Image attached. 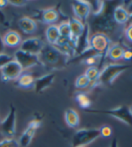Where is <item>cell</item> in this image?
Segmentation results:
<instances>
[{
	"label": "cell",
	"instance_id": "6da1fadb",
	"mask_svg": "<svg viewBox=\"0 0 132 147\" xmlns=\"http://www.w3.org/2000/svg\"><path fill=\"white\" fill-rule=\"evenodd\" d=\"M41 61L43 67L48 65L50 68L58 69L68 64V58L64 54H62L55 46L47 44L42 49L41 54Z\"/></svg>",
	"mask_w": 132,
	"mask_h": 147
},
{
	"label": "cell",
	"instance_id": "7a4b0ae2",
	"mask_svg": "<svg viewBox=\"0 0 132 147\" xmlns=\"http://www.w3.org/2000/svg\"><path fill=\"white\" fill-rule=\"evenodd\" d=\"M129 67L126 65H119V64H110L104 67L100 71V76L95 82V84H111L113 81L118 77L120 74L129 69ZM94 84V83H93Z\"/></svg>",
	"mask_w": 132,
	"mask_h": 147
},
{
	"label": "cell",
	"instance_id": "3957f363",
	"mask_svg": "<svg viewBox=\"0 0 132 147\" xmlns=\"http://www.w3.org/2000/svg\"><path fill=\"white\" fill-rule=\"evenodd\" d=\"M89 113H96V114H105L109 115L114 119H118L124 124L132 127V113L130 109L128 106H120L115 109H111L108 110H96V109H86Z\"/></svg>",
	"mask_w": 132,
	"mask_h": 147
},
{
	"label": "cell",
	"instance_id": "277c9868",
	"mask_svg": "<svg viewBox=\"0 0 132 147\" xmlns=\"http://www.w3.org/2000/svg\"><path fill=\"white\" fill-rule=\"evenodd\" d=\"M13 57L14 60H16L21 65L23 70H27L34 67H43L40 56L28 53L21 49H17Z\"/></svg>",
	"mask_w": 132,
	"mask_h": 147
},
{
	"label": "cell",
	"instance_id": "5b68a950",
	"mask_svg": "<svg viewBox=\"0 0 132 147\" xmlns=\"http://www.w3.org/2000/svg\"><path fill=\"white\" fill-rule=\"evenodd\" d=\"M98 137H100L99 129H79L73 136V147L85 146L95 141Z\"/></svg>",
	"mask_w": 132,
	"mask_h": 147
},
{
	"label": "cell",
	"instance_id": "8992f818",
	"mask_svg": "<svg viewBox=\"0 0 132 147\" xmlns=\"http://www.w3.org/2000/svg\"><path fill=\"white\" fill-rule=\"evenodd\" d=\"M16 109L11 104L9 113L0 122V132L7 138H13V136L16 133Z\"/></svg>",
	"mask_w": 132,
	"mask_h": 147
},
{
	"label": "cell",
	"instance_id": "52a82bcc",
	"mask_svg": "<svg viewBox=\"0 0 132 147\" xmlns=\"http://www.w3.org/2000/svg\"><path fill=\"white\" fill-rule=\"evenodd\" d=\"M90 46L94 51L102 55L107 53L109 48L111 47V40L104 33H95L90 37Z\"/></svg>",
	"mask_w": 132,
	"mask_h": 147
},
{
	"label": "cell",
	"instance_id": "ba28073f",
	"mask_svg": "<svg viewBox=\"0 0 132 147\" xmlns=\"http://www.w3.org/2000/svg\"><path fill=\"white\" fill-rule=\"evenodd\" d=\"M41 121L39 119H34L29 122L26 129L24 130V133L22 134V136H20L18 140L19 146L21 147L29 146V144H31L32 138L36 133V131L41 127Z\"/></svg>",
	"mask_w": 132,
	"mask_h": 147
},
{
	"label": "cell",
	"instance_id": "9c48e42d",
	"mask_svg": "<svg viewBox=\"0 0 132 147\" xmlns=\"http://www.w3.org/2000/svg\"><path fill=\"white\" fill-rule=\"evenodd\" d=\"M24 72L21 65L16 61L12 60L6 65L1 69V78L4 82H9V81H16Z\"/></svg>",
	"mask_w": 132,
	"mask_h": 147
},
{
	"label": "cell",
	"instance_id": "30bf717a",
	"mask_svg": "<svg viewBox=\"0 0 132 147\" xmlns=\"http://www.w3.org/2000/svg\"><path fill=\"white\" fill-rule=\"evenodd\" d=\"M45 46L44 42L40 38H29L24 40L21 43L20 49L21 50L25 51V52L34 54V55H40L42 49Z\"/></svg>",
	"mask_w": 132,
	"mask_h": 147
},
{
	"label": "cell",
	"instance_id": "8fae6325",
	"mask_svg": "<svg viewBox=\"0 0 132 147\" xmlns=\"http://www.w3.org/2000/svg\"><path fill=\"white\" fill-rule=\"evenodd\" d=\"M72 7L76 16V18L78 19L79 21H81L82 23L85 24L88 16L91 13L90 2L78 0V1H75L72 3Z\"/></svg>",
	"mask_w": 132,
	"mask_h": 147
},
{
	"label": "cell",
	"instance_id": "7c38bea8",
	"mask_svg": "<svg viewBox=\"0 0 132 147\" xmlns=\"http://www.w3.org/2000/svg\"><path fill=\"white\" fill-rule=\"evenodd\" d=\"M91 49L90 46V27L89 24H85V30L81 36L77 39L76 42V56H78L80 54L84 53L85 51Z\"/></svg>",
	"mask_w": 132,
	"mask_h": 147
},
{
	"label": "cell",
	"instance_id": "4fadbf2b",
	"mask_svg": "<svg viewBox=\"0 0 132 147\" xmlns=\"http://www.w3.org/2000/svg\"><path fill=\"white\" fill-rule=\"evenodd\" d=\"M54 79H55L54 73H49V74H46V75L36 78L34 81V84H33L35 92H37V93L42 92L44 90L47 89L49 86H50V84L53 83Z\"/></svg>",
	"mask_w": 132,
	"mask_h": 147
},
{
	"label": "cell",
	"instance_id": "5bb4252c",
	"mask_svg": "<svg viewBox=\"0 0 132 147\" xmlns=\"http://www.w3.org/2000/svg\"><path fill=\"white\" fill-rule=\"evenodd\" d=\"M68 23H69L70 30H71V38L70 39H71L72 42L74 43L75 48H76V42L77 39L83 33V32L85 30V24L82 23L81 21H79L76 17L70 18Z\"/></svg>",
	"mask_w": 132,
	"mask_h": 147
},
{
	"label": "cell",
	"instance_id": "9a60e30c",
	"mask_svg": "<svg viewBox=\"0 0 132 147\" xmlns=\"http://www.w3.org/2000/svg\"><path fill=\"white\" fill-rule=\"evenodd\" d=\"M2 38L5 47L16 48L20 46L22 43V37L16 31H8Z\"/></svg>",
	"mask_w": 132,
	"mask_h": 147
},
{
	"label": "cell",
	"instance_id": "2e32d148",
	"mask_svg": "<svg viewBox=\"0 0 132 147\" xmlns=\"http://www.w3.org/2000/svg\"><path fill=\"white\" fill-rule=\"evenodd\" d=\"M18 25L19 28L26 34H32L33 33L36 29H37V24L36 22L28 16H24L18 21Z\"/></svg>",
	"mask_w": 132,
	"mask_h": 147
},
{
	"label": "cell",
	"instance_id": "e0dca14e",
	"mask_svg": "<svg viewBox=\"0 0 132 147\" xmlns=\"http://www.w3.org/2000/svg\"><path fill=\"white\" fill-rule=\"evenodd\" d=\"M35 78L30 73H22V75L14 81V85L19 88H31L33 87Z\"/></svg>",
	"mask_w": 132,
	"mask_h": 147
},
{
	"label": "cell",
	"instance_id": "ac0fdd59",
	"mask_svg": "<svg viewBox=\"0 0 132 147\" xmlns=\"http://www.w3.org/2000/svg\"><path fill=\"white\" fill-rule=\"evenodd\" d=\"M129 18V13L122 5H118L115 7L113 11V20L119 24H127Z\"/></svg>",
	"mask_w": 132,
	"mask_h": 147
},
{
	"label": "cell",
	"instance_id": "d6986e66",
	"mask_svg": "<svg viewBox=\"0 0 132 147\" xmlns=\"http://www.w3.org/2000/svg\"><path fill=\"white\" fill-rule=\"evenodd\" d=\"M65 120L69 127L76 128L79 126V122H80L79 115L73 109H68L65 111Z\"/></svg>",
	"mask_w": 132,
	"mask_h": 147
},
{
	"label": "cell",
	"instance_id": "ffe728a7",
	"mask_svg": "<svg viewBox=\"0 0 132 147\" xmlns=\"http://www.w3.org/2000/svg\"><path fill=\"white\" fill-rule=\"evenodd\" d=\"M41 20L43 23L51 24L58 20V13L54 8L44 9L41 13Z\"/></svg>",
	"mask_w": 132,
	"mask_h": 147
},
{
	"label": "cell",
	"instance_id": "44dd1931",
	"mask_svg": "<svg viewBox=\"0 0 132 147\" xmlns=\"http://www.w3.org/2000/svg\"><path fill=\"white\" fill-rule=\"evenodd\" d=\"M124 51H125V49H124L120 44H113V45H112L109 48L106 54L111 60L117 61V60L121 59L123 57Z\"/></svg>",
	"mask_w": 132,
	"mask_h": 147
},
{
	"label": "cell",
	"instance_id": "7402d4cb",
	"mask_svg": "<svg viewBox=\"0 0 132 147\" xmlns=\"http://www.w3.org/2000/svg\"><path fill=\"white\" fill-rule=\"evenodd\" d=\"M46 39L50 45H55L58 40L60 39V32H58V29L57 25L54 24H50L46 30Z\"/></svg>",
	"mask_w": 132,
	"mask_h": 147
},
{
	"label": "cell",
	"instance_id": "603a6c76",
	"mask_svg": "<svg viewBox=\"0 0 132 147\" xmlns=\"http://www.w3.org/2000/svg\"><path fill=\"white\" fill-rule=\"evenodd\" d=\"M76 100L82 109H88L91 106V100L85 92H77L76 95Z\"/></svg>",
	"mask_w": 132,
	"mask_h": 147
},
{
	"label": "cell",
	"instance_id": "cb8c5ba5",
	"mask_svg": "<svg viewBox=\"0 0 132 147\" xmlns=\"http://www.w3.org/2000/svg\"><path fill=\"white\" fill-rule=\"evenodd\" d=\"M85 76L90 80L91 84L95 83L100 76V70L96 67H89L85 71Z\"/></svg>",
	"mask_w": 132,
	"mask_h": 147
},
{
	"label": "cell",
	"instance_id": "d4e9b609",
	"mask_svg": "<svg viewBox=\"0 0 132 147\" xmlns=\"http://www.w3.org/2000/svg\"><path fill=\"white\" fill-rule=\"evenodd\" d=\"M58 32H60V37L64 38H71V30L68 22H62V23L58 26Z\"/></svg>",
	"mask_w": 132,
	"mask_h": 147
},
{
	"label": "cell",
	"instance_id": "484cf974",
	"mask_svg": "<svg viewBox=\"0 0 132 147\" xmlns=\"http://www.w3.org/2000/svg\"><path fill=\"white\" fill-rule=\"evenodd\" d=\"M104 2L102 1H94L90 3L91 5V13L95 16H98L101 14V13L102 12L104 8Z\"/></svg>",
	"mask_w": 132,
	"mask_h": 147
},
{
	"label": "cell",
	"instance_id": "4316f807",
	"mask_svg": "<svg viewBox=\"0 0 132 147\" xmlns=\"http://www.w3.org/2000/svg\"><path fill=\"white\" fill-rule=\"evenodd\" d=\"M90 84V80L85 76V75L79 76L76 80V87L78 88V89H85V88H87Z\"/></svg>",
	"mask_w": 132,
	"mask_h": 147
},
{
	"label": "cell",
	"instance_id": "83f0119b",
	"mask_svg": "<svg viewBox=\"0 0 132 147\" xmlns=\"http://www.w3.org/2000/svg\"><path fill=\"white\" fill-rule=\"evenodd\" d=\"M0 147H20L19 143L14 138H5L0 141Z\"/></svg>",
	"mask_w": 132,
	"mask_h": 147
},
{
	"label": "cell",
	"instance_id": "f1b7e54d",
	"mask_svg": "<svg viewBox=\"0 0 132 147\" xmlns=\"http://www.w3.org/2000/svg\"><path fill=\"white\" fill-rule=\"evenodd\" d=\"M14 59V57L8 54L1 53L0 54V69H2L5 65H6L9 62H11Z\"/></svg>",
	"mask_w": 132,
	"mask_h": 147
},
{
	"label": "cell",
	"instance_id": "f546056e",
	"mask_svg": "<svg viewBox=\"0 0 132 147\" xmlns=\"http://www.w3.org/2000/svg\"><path fill=\"white\" fill-rule=\"evenodd\" d=\"M100 136H102V137H110L112 134V129L111 127L109 126H102L100 129Z\"/></svg>",
	"mask_w": 132,
	"mask_h": 147
},
{
	"label": "cell",
	"instance_id": "4dcf8cb0",
	"mask_svg": "<svg viewBox=\"0 0 132 147\" xmlns=\"http://www.w3.org/2000/svg\"><path fill=\"white\" fill-rule=\"evenodd\" d=\"M8 4H11L14 6H24L27 4V1H22V0H10Z\"/></svg>",
	"mask_w": 132,
	"mask_h": 147
},
{
	"label": "cell",
	"instance_id": "1f68e13d",
	"mask_svg": "<svg viewBox=\"0 0 132 147\" xmlns=\"http://www.w3.org/2000/svg\"><path fill=\"white\" fill-rule=\"evenodd\" d=\"M125 36L126 38L132 42V25H129L128 28L126 29L125 31Z\"/></svg>",
	"mask_w": 132,
	"mask_h": 147
},
{
	"label": "cell",
	"instance_id": "d6a6232c",
	"mask_svg": "<svg viewBox=\"0 0 132 147\" xmlns=\"http://www.w3.org/2000/svg\"><path fill=\"white\" fill-rule=\"evenodd\" d=\"M122 58H124L125 60H130L131 58H132V51L129 50V49L125 50V51H124V54H123V57Z\"/></svg>",
	"mask_w": 132,
	"mask_h": 147
},
{
	"label": "cell",
	"instance_id": "836d02e7",
	"mask_svg": "<svg viewBox=\"0 0 132 147\" xmlns=\"http://www.w3.org/2000/svg\"><path fill=\"white\" fill-rule=\"evenodd\" d=\"M5 44H4V41H3V38L1 36H0V54L1 53H4V50H5Z\"/></svg>",
	"mask_w": 132,
	"mask_h": 147
},
{
	"label": "cell",
	"instance_id": "e575fe53",
	"mask_svg": "<svg viewBox=\"0 0 132 147\" xmlns=\"http://www.w3.org/2000/svg\"><path fill=\"white\" fill-rule=\"evenodd\" d=\"M109 147H119L118 146V141H117L116 138L112 139V141L111 142V144H110Z\"/></svg>",
	"mask_w": 132,
	"mask_h": 147
},
{
	"label": "cell",
	"instance_id": "d590c367",
	"mask_svg": "<svg viewBox=\"0 0 132 147\" xmlns=\"http://www.w3.org/2000/svg\"><path fill=\"white\" fill-rule=\"evenodd\" d=\"M8 5V1L6 0H0V8H3V7L6 6Z\"/></svg>",
	"mask_w": 132,
	"mask_h": 147
},
{
	"label": "cell",
	"instance_id": "8d00e7d4",
	"mask_svg": "<svg viewBox=\"0 0 132 147\" xmlns=\"http://www.w3.org/2000/svg\"><path fill=\"white\" fill-rule=\"evenodd\" d=\"M127 11H128L129 13H132V2H130V3L128 5V6H127Z\"/></svg>",
	"mask_w": 132,
	"mask_h": 147
},
{
	"label": "cell",
	"instance_id": "74e56055",
	"mask_svg": "<svg viewBox=\"0 0 132 147\" xmlns=\"http://www.w3.org/2000/svg\"><path fill=\"white\" fill-rule=\"evenodd\" d=\"M129 25H132V13H129V21L127 22Z\"/></svg>",
	"mask_w": 132,
	"mask_h": 147
},
{
	"label": "cell",
	"instance_id": "f35d334b",
	"mask_svg": "<svg viewBox=\"0 0 132 147\" xmlns=\"http://www.w3.org/2000/svg\"><path fill=\"white\" fill-rule=\"evenodd\" d=\"M130 109V111H131V113H132V106H131V108H129Z\"/></svg>",
	"mask_w": 132,
	"mask_h": 147
},
{
	"label": "cell",
	"instance_id": "ab89813d",
	"mask_svg": "<svg viewBox=\"0 0 132 147\" xmlns=\"http://www.w3.org/2000/svg\"><path fill=\"white\" fill-rule=\"evenodd\" d=\"M77 147H85V146H77Z\"/></svg>",
	"mask_w": 132,
	"mask_h": 147
},
{
	"label": "cell",
	"instance_id": "60d3db41",
	"mask_svg": "<svg viewBox=\"0 0 132 147\" xmlns=\"http://www.w3.org/2000/svg\"><path fill=\"white\" fill-rule=\"evenodd\" d=\"M0 122H1V121H0Z\"/></svg>",
	"mask_w": 132,
	"mask_h": 147
}]
</instances>
